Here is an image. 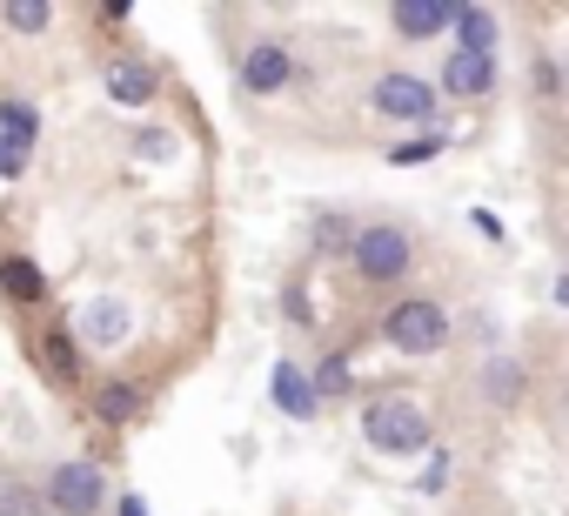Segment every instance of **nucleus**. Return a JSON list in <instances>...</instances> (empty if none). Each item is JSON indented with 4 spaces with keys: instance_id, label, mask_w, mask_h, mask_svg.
<instances>
[{
    "instance_id": "nucleus-25",
    "label": "nucleus",
    "mask_w": 569,
    "mask_h": 516,
    "mask_svg": "<svg viewBox=\"0 0 569 516\" xmlns=\"http://www.w3.org/2000/svg\"><path fill=\"white\" fill-rule=\"evenodd\" d=\"M529 88H536V101H542V108H556V101H562V68H556L549 54H536V68H529Z\"/></svg>"
},
{
    "instance_id": "nucleus-26",
    "label": "nucleus",
    "mask_w": 569,
    "mask_h": 516,
    "mask_svg": "<svg viewBox=\"0 0 569 516\" xmlns=\"http://www.w3.org/2000/svg\"><path fill=\"white\" fill-rule=\"evenodd\" d=\"M28 168H34V148H21V141L0 135V181H21Z\"/></svg>"
},
{
    "instance_id": "nucleus-1",
    "label": "nucleus",
    "mask_w": 569,
    "mask_h": 516,
    "mask_svg": "<svg viewBox=\"0 0 569 516\" xmlns=\"http://www.w3.org/2000/svg\"><path fill=\"white\" fill-rule=\"evenodd\" d=\"M416 255H422V241H416L409 221H356V241L342 255V269L362 289H402L416 276Z\"/></svg>"
},
{
    "instance_id": "nucleus-5",
    "label": "nucleus",
    "mask_w": 569,
    "mask_h": 516,
    "mask_svg": "<svg viewBox=\"0 0 569 516\" xmlns=\"http://www.w3.org/2000/svg\"><path fill=\"white\" fill-rule=\"evenodd\" d=\"M41 503H48V516H101L108 509V469L94 456H68L48 469Z\"/></svg>"
},
{
    "instance_id": "nucleus-27",
    "label": "nucleus",
    "mask_w": 569,
    "mask_h": 516,
    "mask_svg": "<svg viewBox=\"0 0 569 516\" xmlns=\"http://www.w3.org/2000/svg\"><path fill=\"white\" fill-rule=\"evenodd\" d=\"M134 155L168 161V155H174V135H168V128H141V135H134Z\"/></svg>"
},
{
    "instance_id": "nucleus-9",
    "label": "nucleus",
    "mask_w": 569,
    "mask_h": 516,
    "mask_svg": "<svg viewBox=\"0 0 569 516\" xmlns=\"http://www.w3.org/2000/svg\"><path fill=\"white\" fill-rule=\"evenodd\" d=\"M28 356H34V369H41L54 389H81V383H88V356H81V343H74L61 322H41V329L28 336Z\"/></svg>"
},
{
    "instance_id": "nucleus-4",
    "label": "nucleus",
    "mask_w": 569,
    "mask_h": 516,
    "mask_svg": "<svg viewBox=\"0 0 569 516\" xmlns=\"http://www.w3.org/2000/svg\"><path fill=\"white\" fill-rule=\"evenodd\" d=\"M369 115H382V121H396V128H409V135H429L436 115H442V95H436V81L416 75V68H382V75L369 81Z\"/></svg>"
},
{
    "instance_id": "nucleus-28",
    "label": "nucleus",
    "mask_w": 569,
    "mask_h": 516,
    "mask_svg": "<svg viewBox=\"0 0 569 516\" xmlns=\"http://www.w3.org/2000/svg\"><path fill=\"white\" fill-rule=\"evenodd\" d=\"M114 516H148V496H141V489H128V496L114 503Z\"/></svg>"
},
{
    "instance_id": "nucleus-15",
    "label": "nucleus",
    "mask_w": 569,
    "mask_h": 516,
    "mask_svg": "<svg viewBox=\"0 0 569 516\" xmlns=\"http://www.w3.org/2000/svg\"><path fill=\"white\" fill-rule=\"evenodd\" d=\"M449 41L462 54H496L502 48V14L482 8V0H462V8H449Z\"/></svg>"
},
{
    "instance_id": "nucleus-12",
    "label": "nucleus",
    "mask_w": 569,
    "mask_h": 516,
    "mask_svg": "<svg viewBox=\"0 0 569 516\" xmlns=\"http://www.w3.org/2000/svg\"><path fill=\"white\" fill-rule=\"evenodd\" d=\"M268 403L289 416V423H316L322 416V403H316V383H309V369L296 363V356H281L274 369H268Z\"/></svg>"
},
{
    "instance_id": "nucleus-19",
    "label": "nucleus",
    "mask_w": 569,
    "mask_h": 516,
    "mask_svg": "<svg viewBox=\"0 0 569 516\" xmlns=\"http://www.w3.org/2000/svg\"><path fill=\"white\" fill-rule=\"evenodd\" d=\"M41 128H48V121H41V108H34L28 95H14V88L0 95V135H8V141L34 148V141H41Z\"/></svg>"
},
{
    "instance_id": "nucleus-10",
    "label": "nucleus",
    "mask_w": 569,
    "mask_h": 516,
    "mask_svg": "<svg viewBox=\"0 0 569 516\" xmlns=\"http://www.w3.org/2000/svg\"><path fill=\"white\" fill-rule=\"evenodd\" d=\"M496 88H502L496 54H462V48L442 54V75H436V95L442 101H489Z\"/></svg>"
},
{
    "instance_id": "nucleus-22",
    "label": "nucleus",
    "mask_w": 569,
    "mask_h": 516,
    "mask_svg": "<svg viewBox=\"0 0 569 516\" xmlns=\"http://www.w3.org/2000/svg\"><path fill=\"white\" fill-rule=\"evenodd\" d=\"M436 155H442V135H436V128H429V135H402V141L389 148V168H429Z\"/></svg>"
},
{
    "instance_id": "nucleus-6",
    "label": "nucleus",
    "mask_w": 569,
    "mask_h": 516,
    "mask_svg": "<svg viewBox=\"0 0 569 516\" xmlns=\"http://www.w3.org/2000/svg\"><path fill=\"white\" fill-rule=\"evenodd\" d=\"M234 88L254 95V101H268V95H281V88H296V54H289V41L254 34V41L234 54Z\"/></svg>"
},
{
    "instance_id": "nucleus-14",
    "label": "nucleus",
    "mask_w": 569,
    "mask_h": 516,
    "mask_svg": "<svg viewBox=\"0 0 569 516\" xmlns=\"http://www.w3.org/2000/svg\"><path fill=\"white\" fill-rule=\"evenodd\" d=\"M0 296H8L14 309H48V269L34 262V255L28 248H8V255H0Z\"/></svg>"
},
{
    "instance_id": "nucleus-3",
    "label": "nucleus",
    "mask_w": 569,
    "mask_h": 516,
    "mask_svg": "<svg viewBox=\"0 0 569 516\" xmlns=\"http://www.w3.org/2000/svg\"><path fill=\"white\" fill-rule=\"evenodd\" d=\"M376 329H382V343H389L396 356H409V363H429V356H442V349L456 343V316H449L436 296H389L382 316H376Z\"/></svg>"
},
{
    "instance_id": "nucleus-18",
    "label": "nucleus",
    "mask_w": 569,
    "mask_h": 516,
    "mask_svg": "<svg viewBox=\"0 0 569 516\" xmlns=\"http://www.w3.org/2000/svg\"><path fill=\"white\" fill-rule=\"evenodd\" d=\"M309 383H316V403L329 409V403H349L356 396V356L349 349H329L316 369H309Z\"/></svg>"
},
{
    "instance_id": "nucleus-16",
    "label": "nucleus",
    "mask_w": 569,
    "mask_h": 516,
    "mask_svg": "<svg viewBox=\"0 0 569 516\" xmlns=\"http://www.w3.org/2000/svg\"><path fill=\"white\" fill-rule=\"evenodd\" d=\"M449 8H456V0H396V8H389V28H396L409 48H422V41H442V34H449Z\"/></svg>"
},
{
    "instance_id": "nucleus-21",
    "label": "nucleus",
    "mask_w": 569,
    "mask_h": 516,
    "mask_svg": "<svg viewBox=\"0 0 569 516\" xmlns=\"http://www.w3.org/2000/svg\"><path fill=\"white\" fill-rule=\"evenodd\" d=\"M281 322H296V329H309L316 322V296H309V262L281 282Z\"/></svg>"
},
{
    "instance_id": "nucleus-7",
    "label": "nucleus",
    "mask_w": 569,
    "mask_h": 516,
    "mask_svg": "<svg viewBox=\"0 0 569 516\" xmlns=\"http://www.w3.org/2000/svg\"><path fill=\"white\" fill-rule=\"evenodd\" d=\"M101 88H108V101H114V108L148 115V108L161 101V61H154V54H141V48H121V54L101 68Z\"/></svg>"
},
{
    "instance_id": "nucleus-23",
    "label": "nucleus",
    "mask_w": 569,
    "mask_h": 516,
    "mask_svg": "<svg viewBox=\"0 0 569 516\" xmlns=\"http://www.w3.org/2000/svg\"><path fill=\"white\" fill-rule=\"evenodd\" d=\"M0 516H48L34 483H0Z\"/></svg>"
},
{
    "instance_id": "nucleus-24",
    "label": "nucleus",
    "mask_w": 569,
    "mask_h": 516,
    "mask_svg": "<svg viewBox=\"0 0 569 516\" xmlns=\"http://www.w3.org/2000/svg\"><path fill=\"white\" fill-rule=\"evenodd\" d=\"M449 476H456V456L436 443V449H429V463H422V476H416V489H422V496H442V489H449Z\"/></svg>"
},
{
    "instance_id": "nucleus-20",
    "label": "nucleus",
    "mask_w": 569,
    "mask_h": 516,
    "mask_svg": "<svg viewBox=\"0 0 569 516\" xmlns=\"http://www.w3.org/2000/svg\"><path fill=\"white\" fill-rule=\"evenodd\" d=\"M0 28L21 34V41H41L54 28V0H8V8H0Z\"/></svg>"
},
{
    "instance_id": "nucleus-13",
    "label": "nucleus",
    "mask_w": 569,
    "mask_h": 516,
    "mask_svg": "<svg viewBox=\"0 0 569 516\" xmlns=\"http://www.w3.org/2000/svg\"><path fill=\"white\" fill-rule=\"evenodd\" d=\"M141 409H148V396H141V383H128V376H101V383L88 389V416H94L101 429H134Z\"/></svg>"
},
{
    "instance_id": "nucleus-17",
    "label": "nucleus",
    "mask_w": 569,
    "mask_h": 516,
    "mask_svg": "<svg viewBox=\"0 0 569 516\" xmlns=\"http://www.w3.org/2000/svg\"><path fill=\"white\" fill-rule=\"evenodd\" d=\"M349 241H356V215L349 208H322L316 228H309V262H342Z\"/></svg>"
},
{
    "instance_id": "nucleus-11",
    "label": "nucleus",
    "mask_w": 569,
    "mask_h": 516,
    "mask_svg": "<svg viewBox=\"0 0 569 516\" xmlns=\"http://www.w3.org/2000/svg\"><path fill=\"white\" fill-rule=\"evenodd\" d=\"M476 383H482V403H489L496 416H516V409L529 403V363H522V356H509V349L482 356Z\"/></svg>"
},
{
    "instance_id": "nucleus-8",
    "label": "nucleus",
    "mask_w": 569,
    "mask_h": 516,
    "mask_svg": "<svg viewBox=\"0 0 569 516\" xmlns=\"http://www.w3.org/2000/svg\"><path fill=\"white\" fill-rule=\"evenodd\" d=\"M134 329H141V316H134V302H121V296H94V302H81V322L68 329L74 343H81V356L88 349H128L134 343Z\"/></svg>"
},
{
    "instance_id": "nucleus-2",
    "label": "nucleus",
    "mask_w": 569,
    "mask_h": 516,
    "mask_svg": "<svg viewBox=\"0 0 569 516\" xmlns=\"http://www.w3.org/2000/svg\"><path fill=\"white\" fill-rule=\"evenodd\" d=\"M356 423H362V443H369L376 456L416 463V456H429V449H436V423H429V409H422L416 396H402V389L369 396Z\"/></svg>"
}]
</instances>
